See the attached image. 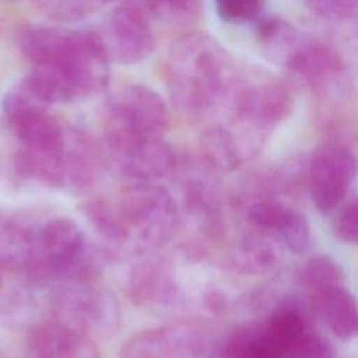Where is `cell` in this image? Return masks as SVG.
Masks as SVG:
<instances>
[{"label": "cell", "mask_w": 358, "mask_h": 358, "mask_svg": "<svg viewBox=\"0 0 358 358\" xmlns=\"http://www.w3.org/2000/svg\"><path fill=\"white\" fill-rule=\"evenodd\" d=\"M18 48L32 64L28 84L49 105L90 96L108 84L109 59L95 31L27 25Z\"/></svg>", "instance_id": "obj_1"}, {"label": "cell", "mask_w": 358, "mask_h": 358, "mask_svg": "<svg viewBox=\"0 0 358 358\" xmlns=\"http://www.w3.org/2000/svg\"><path fill=\"white\" fill-rule=\"evenodd\" d=\"M101 255L83 227L66 217H56L36 227L34 249L20 274L29 287L85 281L96 273Z\"/></svg>", "instance_id": "obj_2"}, {"label": "cell", "mask_w": 358, "mask_h": 358, "mask_svg": "<svg viewBox=\"0 0 358 358\" xmlns=\"http://www.w3.org/2000/svg\"><path fill=\"white\" fill-rule=\"evenodd\" d=\"M109 204L117 246L152 252L178 229L180 213L175 197L158 183L129 182Z\"/></svg>", "instance_id": "obj_3"}, {"label": "cell", "mask_w": 358, "mask_h": 358, "mask_svg": "<svg viewBox=\"0 0 358 358\" xmlns=\"http://www.w3.org/2000/svg\"><path fill=\"white\" fill-rule=\"evenodd\" d=\"M211 43L200 35L178 38L165 63L166 88L175 108L183 113L207 109L220 95L221 69Z\"/></svg>", "instance_id": "obj_4"}, {"label": "cell", "mask_w": 358, "mask_h": 358, "mask_svg": "<svg viewBox=\"0 0 358 358\" xmlns=\"http://www.w3.org/2000/svg\"><path fill=\"white\" fill-rule=\"evenodd\" d=\"M50 319L90 338L112 334L119 326V305L113 295L91 280L67 281L52 288Z\"/></svg>", "instance_id": "obj_5"}, {"label": "cell", "mask_w": 358, "mask_h": 358, "mask_svg": "<svg viewBox=\"0 0 358 358\" xmlns=\"http://www.w3.org/2000/svg\"><path fill=\"white\" fill-rule=\"evenodd\" d=\"M169 124V109L151 87L130 84L109 103L106 113V144L116 148L126 143L162 138Z\"/></svg>", "instance_id": "obj_6"}, {"label": "cell", "mask_w": 358, "mask_h": 358, "mask_svg": "<svg viewBox=\"0 0 358 358\" xmlns=\"http://www.w3.org/2000/svg\"><path fill=\"white\" fill-rule=\"evenodd\" d=\"M109 62L134 64L145 60L155 48L151 20L141 3H123L112 8L95 31Z\"/></svg>", "instance_id": "obj_7"}, {"label": "cell", "mask_w": 358, "mask_h": 358, "mask_svg": "<svg viewBox=\"0 0 358 358\" xmlns=\"http://www.w3.org/2000/svg\"><path fill=\"white\" fill-rule=\"evenodd\" d=\"M357 169L355 155L343 145H324L317 151L309 169V192L320 213L334 210L344 200Z\"/></svg>", "instance_id": "obj_8"}, {"label": "cell", "mask_w": 358, "mask_h": 358, "mask_svg": "<svg viewBox=\"0 0 358 358\" xmlns=\"http://www.w3.org/2000/svg\"><path fill=\"white\" fill-rule=\"evenodd\" d=\"M109 151L130 182L157 183L175 172L179 164L176 150L164 137L126 143Z\"/></svg>", "instance_id": "obj_9"}, {"label": "cell", "mask_w": 358, "mask_h": 358, "mask_svg": "<svg viewBox=\"0 0 358 358\" xmlns=\"http://www.w3.org/2000/svg\"><path fill=\"white\" fill-rule=\"evenodd\" d=\"M141 255L127 275L129 296L141 306L172 305L179 295L173 266L166 257L157 253Z\"/></svg>", "instance_id": "obj_10"}, {"label": "cell", "mask_w": 358, "mask_h": 358, "mask_svg": "<svg viewBox=\"0 0 358 358\" xmlns=\"http://www.w3.org/2000/svg\"><path fill=\"white\" fill-rule=\"evenodd\" d=\"M201 341L189 326L171 324L144 330L129 338L120 358H199Z\"/></svg>", "instance_id": "obj_11"}, {"label": "cell", "mask_w": 358, "mask_h": 358, "mask_svg": "<svg viewBox=\"0 0 358 358\" xmlns=\"http://www.w3.org/2000/svg\"><path fill=\"white\" fill-rule=\"evenodd\" d=\"M24 358H99V350L92 338L49 319L28 333Z\"/></svg>", "instance_id": "obj_12"}, {"label": "cell", "mask_w": 358, "mask_h": 358, "mask_svg": "<svg viewBox=\"0 0 358 358\" xmlns=\"http://www.w3.org/2000/svg\"><path fill=\"white\" fill-rule=\"evenodd\" d=\"M248 220L257 228L277 232L294 253H305L310 246V227L306 217L281 204L260 201L249 207Z\"/></svg>", "instance_id": "obj_13"}, {"label": "cell", "mask_w": 358, "mask_h": 358, "mask_svg": "<svg viewBox=\"0 0 358 358\" xmlns=\"http://www.w3.org/2000/svg\"><path fill=\"white\" fill-rule=\"evenodd\" d=\"M310 299L316 316L334 336L350 340L358 334V302L345 285L315 294Z\"/></svg>", "instance_id": "obj_14"}, {"label": "cell", "mask_w": 358, "mask_h": 358, "mask_svg": "<svg viewBox=\"0 0 358 358\" xmlns=\"http://www.w3.org/2000/svg\"><path fill=\"white\" fill-rule=\"evenodd\" d=\"M36 227L8 214H0V267L20 274L29 262Z\"/></svg>", "instance_id": "obj_15"}, {"label": "cell", "mask_w": 358, "mask_h": 358, "mask_svg": "<svg viewBox=\"0 0 358 358\" xmlns=\"http://www.w3.org/2000/svg\"><path fill=\"white\" fill-rule=\"evenodd\" d=\"M175 172H178V187L183 213L193 224L207 227L213 218V190L208 176L193 165L179 168L178 164Z\"/></svg>", "instance_id": "obj_16"}, {"label": "cell", "mask_w": 358, "mask_h": 358, "mask_svg": "<svg viewBox=\"0 0 358 358\" xmlns=\"http://www.w3.org/2000/svg\"><path fill=\"white\" fill-rule=\"evenodd\" d=\"M344 271L330 256H316L309 259L301 270V282L310 296L336 287L344 285Z\"/></svg>", "instance_id": "obj_17"}, {"label": "cell", "mask_w": 358, "mask_h": 358, "mask_svg": "<svg viewBox=\"0 0 358 358\" xmlns=\"http://www.w3.org/2000/svg\"><path fill=\"white\" fill-rule=\"evenodd\" d=\"M201 147L210 164L218 168H234L238 164L236 147L231 136L222 129H210L204 133Z\"/></svg>", "instance_id": "obj_18"}, {"label": "cell", "mask_w": 358, "mask_h": 358, "mask_svg": "<svg viewBox=\"0 0 358 358\" xmlns=\"http://www.w3.org/2000/svg\"><path fill=\"white\" fill-rule=\"evenodd\" d=\"M102 6V3L92 1H41L36 4L41 14L55 21H77Z\"/></svg>", "instance_id": "obj_19"}, {"label": "cell", "mask_w": 358, "mask_h": 358, "mask_svg": "<svg viewBox=\"0 0 358 358\" xmlns=\"http://www.w3.org/2000/svg\"><path fill=\"white\" fill-rule=\"evenodd\" d=\"M264 3L253 0H224L215 3L217 15L231 24L256 22L263 13Z\"/></svg>", "instance_id": "obj_20"}, {"label": "cell", "mask_w": 358, "mask_h": 358, "mask_svg": "<svg viewBox=\"0 0 358 358\" xmlns=\"http://www.w3.org/2000/svg\"><path fill=\"white\" fill-rule=\"evenodd\" d=\"M150 20L166 21L171 24L186 22L194 17L196 4L190 1H155L141 3Z\"/></svg>", "instance_id": "obj_21"}, {"label": "cell", "mask_w": 358, "mask_h": 358, "mask_svg": "<svg viewBox=\"0 0 358 358\" xmlns=\"http://www.w3.org/2000/svg\"><path fill=\"white\" fill-rule=\"evenodd\" d=\"M281 358H333V347L313 329L295 341Z\"/></svg>", "instance_id": "obj_22"}, {"label": "cell", "mask_w": 358, "mask_h": 358, "mask_svg": "<svg viewBox=\"0 0 358 358\" xmlns=\"http://www.w3.org/2000/svg\"><path fill=\"white\" fill-rule=\"evenodd\" d=\"M334 232L344 242L358 243V197L350 201L337 215Z\"/></svg>", "instance_id": "obj_23"}, {"label": "cell", "mask_w": 358, "mask_h": 358, "mask_svg": "<svg viewBox=\"0 0 358 358\" xmlns=\"http://www.w3.org/2000/svg\"><path fill=\"white\" fill-rule=\"evenodd\" d=\"M309 6L316 10V13H320L322 15L330 17V18H345L351 17L357 13V3L352 1H313L309 3Z\"/></svg>", "instance_id": "obj_24"}, {"label": "cell", "mask_w": 358, "mask_h": 358, "mask_svg": "<svg viewBox=\"0 0 358 358\" xmlns=\"http://www.w3.org/2000/svg\"><path fill=\"white\" fill-rule=\"evenodd\" d=\"M0 285H1V277H0Z\"/></svg>", "instance_id": "obj_25"}]
</instances>
